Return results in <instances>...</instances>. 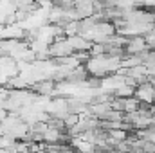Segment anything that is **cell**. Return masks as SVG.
Instances as JSON below:
<instances>
[{
	"label": "cell",
	"mask_w": 155,
	"mask_h": 153,
	"mask_svg": "<svg viewBox=\"0 0 155 153\" xmlns=\"http://www.w3.org/2000/svg\"><path fill=\"white\" fill-rule=\"evenodd\" d=\"M74 54V49L71 45L69 38H63V36H58L54 40V43L49 45V56H54V58H65V56H71Z\"/></svg>",
	"instance_id": "obj_1"
},
{
	"label": "cell",
	"mask_w": 155,
	"mask_h": 153,
	"mask_svg": "<svg viewBox=\"0 0 155 153\" xmlns=\"http://www.w3.org/2000/svg\"><path fill=\"white\" fill-rule=\"evenodd\" d=\"M134 96L141 101V103H146V105H152L155 103V85L152 81H143L137 85Z\"/></svg>",
	"instance_id": "obj_2"
},
{
	"label": "cell",
	"mask_w": 155,
	"mask_h": 153,
	"mask_svg": "<svg viewBox=\"0 0 155 153\" xmlns=\"http://www.w3.org/2000/svg\"><path fill=\"white\" fill-rule=\"evenodd\" d=\"M148 45H146V40L144 36H128L126 43H124V52L126 54H139L143 50H146Z\"/></svg>",
	"instance_id": "obj_3"
}]
</instances>
